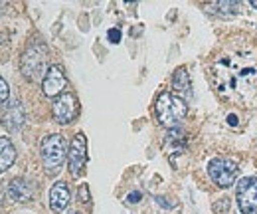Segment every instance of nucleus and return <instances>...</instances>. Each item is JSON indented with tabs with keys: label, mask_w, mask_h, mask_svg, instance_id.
Listing matches in <instances>:
<instances>
[{
	"label": "nucleus",
	"mask_w": 257,
	"mask_h": 214,
	"mask_svg": "<svg viewBox=\"0 0 257 214\" xmlns=\"http://www.w3.org/2000/svg\"><path fill=\"white\" fill-rule=\"evenodd\" d=\"M210 76L216 92L239 107L257 105V44L247 36H233L214 56Z\"/></svg>",
	"instance_id": "nucleus-1"
},
{
	"label": "nucleus",
	"mask_w": 257,
	"mask_h": 214,
	"mask_svg": "<svg viewBox=\"0 0 257 214\" xmlns=\"http://www.w3.org/2000/svg\"><path fill=\"white\" fill-rule=\"evenodd\" d=\"M155 111H157V119L161 121V125L168 127V129H176L184 121V117L188 113V105H186L184 97H180L178 93L162 92L157 97Z\"/></svg>",
	"instance_id": "nucleus-2"
},
{
	"label": "nucleus",
	"mask_w": 257,
	"mask_h": 214,
	"mask_svg": "<svg viewBox=\"0 0 257 214\" xmlns=\"http://www.w3.org/2000/svg\"><path fill=\"white\" fill-rule=\"evenodd\" d=\"M40 153H42V163H44V169H46L48 175L60 173V169L64 167L65 159H67V145H65V139L62 135H58V133L44 137V139H42Z\"/></svg>",
	"instance_id": "nucleus-3"
},
{
	"label": "nucleus",
	"mask_w": 257,
	"mask_h": 214,
	"mask_svg": "<svg viewBox=\"0 0 257 214\" xmlns=\"http://www.w3.org/2000/svg\"><path fill=\"white\" fill-rule=\"evenodd\" d=\"M237 173H239V167L231 159L216 157V159H212L208 163V175L216 183V186H220V188H227V186H231V184L235 183Z\"/></svg>",
	"instance_id": "nucleus-4"
},
{
	"label": "nucleus",
	"mask_w": 257,
	"mask_h": 214,
	"mask_svg": "<svg viewBox=\"0 0 257 214\" xmlns=\"http://www.w3.org/2000/svg\"><path fill=\"white\" fill-rule=\"evenodd\" d=\"M46 60H48V54H46V46L42 44L40 48L30 44L20 60V67H22V74L28 78V80H40L44 69H46Z\"/></svg>",
	"instance_id": "nucleus-5"
},
{
	"label": "nucleus",
	"mask_w": 257,
	"mask_h": 214,
	"mask_svg": "<svg viewBox=\"0 0 257 214\" xmlns=\"http://www.w3.org/2000/svg\"><path fill=\"white\" fill-rule=\"evenodd\" d=\"M67 165L69 173L73 177H81L87 165V137L83 133H77L67 149Z\"/></svg>",
	"instance_id": "nucleus-6"
},
{
	"label": "nucleus",
	"mask_w": 257,
	"mask_h": 214,
	"mask_svg": "<svg viewBox=\"0 0 257 214\" xmlns=\"http://www.w3.org/2000/svg\"><path fill=\"white\" fill-rule=\"evenodd\" d=\"M237 206L241 214H257V177H243L237 183Z\"/></svg>",
	"instance_id": "nucleus-7"
},
{
	"label": "nucleus",
	"mask_w": 257,
	"mask_h": 214,
	"mask_svg": "<svg viewBox=\"0 0 257 214\" xmlns=\"http://www.w3.org/2000/svg\"><path fill=\"white\" fill-rule=\"evenodd\" d=\"M77 111H79V103H77V97L73 93H62L56 97L54 101V107H52V113H54V119L58 123H71L77 117Z\"/></svg>",
	"instance_id": "nucleus-8"
},
{
	"label": "nucleus",
	"mask_w": 257,
	"mask_h": 214,
	"mask_svg": "<svg viewBox=\"0 0 257 214\" xmlns=\"http://www.w3.org/2000/svg\"><path fill=\"white\" fill-rule=\"evenodd\" d=\"M65 84L67 82H65L64 69L54 63V65L48 67V72H46V76L42 80V90L48 97H58V95H62V90L65 88Z\"/></svg>",
	"instance_id": "nucleus-9"
},
{
	"label": "nucleus",
	"mask_w": 257,
	"mask_h": 214,
	"mask_svg": "<svg viewBox=\"0 0 257 214\" xmlns=\"http://www.w3.org/2000/svg\"><path fill=\"white\" fill-rule=\"evenodd\" d=\"M24 119H26V115H24V107H22L20 101H10L2 109V123L12 133L14 131H20V127L24 125Z\"/></svg>",
	"instance_id": "nucleus-10"
},
{
	"label": "nucleus",
	"mask_w": 257,
	"mask_h": 214,
	"mask_svg": "<svg viewBox=\"0 0 257 214\" xmlns=\"http://www.w3.org/2000/svg\"><path fill=\"white\" fill-rule=\"evenodd\" d=\"M69 198H71V194H69L67 183L58 181L52 186V190H50V208L54 212H62V210H65V206L69 204Z\"/></svg>",
	"instance_id": "nucleus-11"
},
{
	"label": "nucleus",
	"mask_w": 257,
	"mask_h": 214,
	"mask_svg": "<svg viewBox=\"0 0 257 214\" xmlns=\"http://www.w3.org/2000/svg\"><path fill=\"white\" fill-rule=\"evenodd\" d=\"M8 194H10L16 202H28L34 196V188L26 179L16 177V179H12L10 184H8Z\"/></svg>",
	"instance_id": "nucleus-12"
},
{
	"label": "nucleus",
	"mask_w": 257,
	"mask_h": 214,
	"mask_svg": "<svg viewBox=\"0 0 257 214\" xmlns=\"http://www.w3.org/2000/svg\"><path fill=\"white\" fill-rule=\"evenodd\" d=\"M172 88H174V92L178 93L180 97L182 95H186V97L192 95V86H190V78H188V69L186 67H178L174 72V76H172Z\"/></svg>",
	"instance_id": "nucleus-13"
},
{
	"label": "nucleus",
	"mask_w": 257,
	"mask_h": 214,
	"mask_svg": "<svg viewBox=\"0 0 257 214\" xmlns=\"http://www.w3.org/2000/svg\"><path fill=\"white\" fill-rule=\"evenodd\" d=\"M16 161V149L8 137H0V173L8 171Z\"/></svg>",
	"instance_id": "nucleus-14"
},
{
	"label": "nucleus",
	"mask_w": 257,
	"mask_h": 214,
	"mask_svg": "<svg viewBox=\"0 0 257 214\" xmlns=\"http://www.w3.org/2000/svg\"><path fill=\"white\" fill-rule=\"evenodd\" d=\"M212 10L220 16V18H231L233 14L239 12V2H231V0H222V2H216L212 6Z\"/></svg>",
	"instance_id": "nucleus-15"
},
{
	"label": "nucleus",
	"mask_w": 257,
	"mask_h": 214,
	"mask_svg": "<svg viewBox=\"0 0 257 214\" xmlns=\"http://www.w3.org/2000/svg\"><path fill=\"white\" fill-rule=\"evenodd\" d=\"M8 97H10V88H8L6 80L0 78V101H8Z\"/></svg>",
	"instance_id": "nucleus-16"
},
{
	"label": "nucleus",
	"mask_w": 257,
	"mask_h": 214,
	"mask_svg": "<svg viewBox=\"0 0 257 214\" xmlns=\"http://www.w3.org/2000/svg\"><path fill=\"white\" fill-rule=\"evenodd\" d=\"M79 200L81 202H89V186L87 184H81L79 186Z\"/></svg>",
	"instance_id": "nucleus-17"
},
{
	"label": "nucleus",
	"mask_w": 257,
	"mask_h": 214,
	"mask_svg": "<svg viewBox=\"0 0 257 214\" xmlns=\"http://www.w3.org/2000/svg\"><path fill=\"white\" fill-rule=\"evenodd\" d=\"M109 42H113V44H117V42H121V32L117 30V28H111L109 30Z\"/></svg>",
	"instance_id": "nucleus-18"
},
{
	"label": "nucleus",
	"mask_w": 257,
	"mask_h": 214,
	"mask_svg": "<svg viewBox=\"0 0 257 214\" xmlns=\"http://www.w3.org/2000/svg\"><path fill=\"white\" fill-rule=\"evenodd\" d=\"M141 200V192H135V194H128V202H139Z\"/></svg>",
	"instance_id": "nucleus-19"
},
{
	"label": "nucleus",
	"mask_w": 257,
	"mask_h": 214,
	"mask_svg": "<svg viewBox=\"0 0 257 214\" xmlns=\"http://www.w3.org/2000/svg\"><path fill=\"white\" fill-rule=\"evenodd\" d=\"M227 123H229V125H237V117H235V115L231 113V115L227 117Z\"/></svg>",
	"instance_id": "nucleus-20"
},
{
	"label": "nucleus",
	"mask_w": 257,
	"mask_h": 214,
	"mask_svg": "<svg viewBox=\"0 0 257 214\" xmlns=\"http://www.w3.org/2000/svg\"><path fill=\"white\" fill-rule=\"evenodd\" d=\"M2 196H4V192H2V186H0V204H2Z\"/></svg>",
	"instance_id": "nucleus-21"
},
{
	"label": "nucleus",
	"mask_w": 257,
	"mask_h": 214,
	"mask_svg": "<svg viewBox=\"0 0 257 214\" xmlns=\"http://www.w3.org/2000/svg\"><path fill=\"white\" fill-rule=\"evenodd\" d=\"M251 6H253V8L257 10V0H251Z\"/></svg>",
	"instance_id": "nucleus-22"
},
{
	"label": "nucleus",
	"mask_w": 257,
	"mask_h": 214,
	"mask_svg": "<svg viewBox=\"0 0 257 214\" xmlns=\"http://www.w3.org/2000/svg\"><path fill=\"white\" fill-rule=\"evenodd\" d=\"M69 214H81V212H69Z\"/></svg>",
	"instance_id": "nucleus-23"
}]
</instances>
